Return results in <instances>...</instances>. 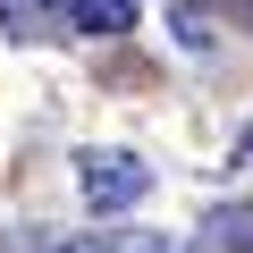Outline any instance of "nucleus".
<instances>
[{"instance_id":"obj_7","label":"nucleus","mask_w":253,"mask_h":253,"mask_svg":"<svg viewBox=\"0 0 253 253\" xmlns=\"http://www.w3.org/2000/svg\"><path fill=\"white\" fill-rule=\"evenodd\" d=\"M236 161H253V126H245V135H236Z\"/></svg>"},{"instance_id":"obj_6","label":"nucleus","mask_w":253,"mask_h":253,"mask_svg":"<svg viewBox=\"0 0 253 253\" xmlns=\"http://www.w3.org/2000/svg\"><path fill=\"white\" fill-rule=\"evenodd\" d=\"M42 17H51V0H0V26L9 34H42Z\"/></svg>"},{"instance_id":"obj_2","label":"nucleus","mask_w":253,"mask_h":253,"mask_svg":"<svg viewBox=\"0 0 253 253\" xmlns=\"http://www.w3.org/2000/svg\"><path fill=\"white\" fill-rule=\"evenodd\" d=\"M135 17H144V0H68V26H76V34H93V42L135 34Z\"/></svg>"},{"instance_id":"obj_3","label":"nucleus","mask_w":253,"mask_h":253,"mask_svg":"<svg viewBox=\"0 0 253 253\" xmlns=\"http://www.w3.org/2000/svg\"><path fill=\"white\" fill-rule=\"evenodd\" d=\"M68 253H177V245L152 236V228H118V219H110V228H93L84 245H68Z\"/></svg>"},{"instance_id":"obj_5","label":"nucleus","mask_w":253,"mask_h":253,"mask_svg":"<svg viewBox=\"0 0 253 253\" xmlns=\"http://www.w3.org/2000/svg\"><path fill=\"white\" fill-rule=\"evenodd\" d=\"M169 17H177V42H186V51L211 42V0H169Z\"/></svg>"},{"instance_id":"obj_8","label":"nucleus","mask_w":253,"mask_h":253,"mask_svg":"<svg viewBox=\"0 0 253 253\" xmlns=\"http://www.w3.org/2000/svg\"><path fill=\"white\" fill-rule=\"evenodd\" d=\"M236 9H245V26H253V0H236Z\"/></svg>"},{"instance_id":"obj_4","label":"nucleus","mask_w":253,"mask_h":253,"mask_svg":"<svg viewBox=\"0 0 253 253\" xmlns=\"http://www.w3.org/2000/svg\"><path fill=\"white\" fill-rule=\"evenodd\" d=\"M203 245L211 253H253V203H219L211 228H203Z\"/></svg>"},{"instance_id":"obj_1","label":"nucleus","mask_w":253,"mask_h":253,"mask_svg":"<svg viewBox=\"0 0 253 253\" xmlns=\"http://www.w3.org/2000/svg\"><path fill=\"white\" fill-rule=\"evenodd\" d=\"M76 186H84L93 219H118V211H135L152 194V161L144 152H118V144H93V152H76Z\"/></svg>"}]
</instances>
